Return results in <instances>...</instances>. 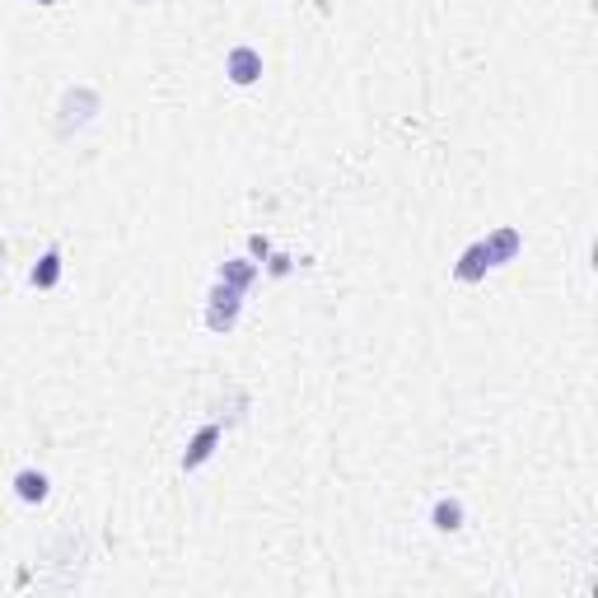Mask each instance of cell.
Here are the masks:
<instances>
[{"label":"cell","instance_id":"obj_1","mask_svg":"<svg viewBox=\"0 0 598 598\" xmlns=\"http://www.w3.org/2000/svg\"><path fill=\"white\" fill-rule=\"evenodd\" d=\"M99 113H103L99 89H94V85H71L66 94H61V103H57V136H61V141H71L75 131H85Z\"/></svg>","mask_w":598,"mask_h":598},{"label":"cell","instance_id":"obj_2","mask_svg":"<svg viewBox=\"0 0 598 598\" xmlns=\"http://www.w3.org/2000/svg\"><path fill=\"white\" fill-rule=\"evenodd\" d=\"M239 314H243V290H234V285L215 281L211 295H206V332H215V337H229V332L239 328Z\"/></svg>","mask_w":598,"mask_h":598},{"label":"cell","instance_id":"obj_3","mask_svg":"<svg viewBox=\"0 0 598 598\" xmlns=\"http://www.w3.org/2000/svg\"><path fill=\"white\" fill-rule=\"evenodd\" d=\"M225 80L234 89H253L262 80V52L253 43H239L225 52Z\"/></svg>","mask_w":598,"mask_h":598},{"label":"cell","instance_id":"obj_4","mask_svg":"<svg viewBox=\"0 0 598 598\" xmlns=\"http://www.w3.org/2000/svg\"><path fill=\"white\" fill-rule=\"evenodd\" d=\"M225 444V426L220 421H206V426L187 440V449H183V472H197V468H206L215 458V449Z\"/></svg>","mask_w":598,"mask_h":598},{"label":"cell","instance_id":"obj_5","mask_svg":"<svg viewBox=\"0 0 598 598\" xmlns=\"http://www.w3.org/2000/svg\"><path fill=\"white\" fill-rule=\"evenodd\" d=\"M486 271H496L491 267V253H486V239H472L468 248L454 257V281L458 285H477V281H486Z\"/></svg>","mask_w":598,"mask_h":598},{"label":"cell","instance_id":"obj_6","mask_svg":"<svg viewBox=\"0 0 598 598\" xmlns=\"http://www.w3.org/2000/svg\"><path fill=\"white\" fill-rule=\"evenodd\" d=\"M486 253H491V267H510L514 257L524 253V234L514 225H496L486 234Z\"/></svg>","mask_w":598,"mask_h":598},{"label":"cell","instance_id":"obj_7","mask_svg":"<svg viewBox=\"0 0 598 598\" xmlns=\"http://www.w3.org/2000/svg\"><path fill=\"white\" fill-rule=\"evenodd\" d=\"M215 281H225V285H234V290H253L257 281H262V262H253V257H225L220 267H215Z\"/></svg>","mask_w":598,"mask_h":598},{"label":"cell","instance_id":"obj_8","mask_svg":"<svg viewBox=\"0 0 598 598\" xmlns=\"http://www.w3.org/2000/svg\"><path fill=\"white\" fill-rule=\"evenodd\" d=\"M61 276H66V257H61V248H43V257H38L33 271H29V285L33 290H57Z\"/></svg>","mask_w":598,"mask_h":598},{"label":"cell","instance_id":"obj_9","mask_svg":"<svg viewBox=\"0 0 598 598\" xmlns=\"http://www.w3.org/2000/svg\"><path fill=\"white\" fill-rule=\"evenodd\" d=\"M10 486H15V496L24 500V505H43V500L52 496V477H47L43 468H19Z\"/></svg>","mask_w":598,"mask_h":598},{"label":"cell","instance_id":"obj_10","mask_svg":"<svg viewBox=\"0 0 598 598\" xmlns=\"http://www.w3.org/2000/svg\"><path fill=\"white\" fill-rule=\"evenodd\" d=\"M463 519H468V510H463V500L458 496H440L430 505V528H435V533H458Z\"/></svg>","mask_w":598,"mask_h":598},{"label":"cell","instance_id":"obj_11","mask_svg":"<svg viewBox=\"0 0 598 598\" xmlns=\"http://www.w3.org/2000/svg\"><path fill=\"white\" fill-rule=\"evenodd\" d=\"M262 271L281 281V276H290V271H295V257H290V253H276V248H271V257H267V262H262Z\"/></svg>","mask_w":598,"mask_h":598},{"label":"cell","instance_id":"obj_12","mask_svg":"<svg viewBox=\"0 0 598 598\" xmlns=\"http://www.w3.org/2000/svg\"><path fill=\"white\" fill-rule=\"evenodd\" d=\"M248 257H253V262H267V257H271V239H267V234H248Z\"/></svg>","mask_w":598,"mask_h":598},{"label":"cell","instance_id":"obj_13","mask_svg":"<svg viewBox=\"0 0 598 598\" xmlns=\"http://www.w3.org/2000/svg\"><path fill=\"white\" fill-rule=\"evenodd\" d=\"M38 5H57V0H38Z\"/></svg>","mask_w":598,"mask_h":598},{"label":"cell","instance_id":"obj_14","mask_svg":"<svg viewBox=\"0 0 598 598\" xmlns=\"http://www.w3.org/2000/svg\"><path fill=\"white\" fill-rule=\"evenodd\" d=\"M136 5H150V0H136Z\"/></svg>","mask_w":598,"mask_h":598}]
</instances>
